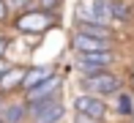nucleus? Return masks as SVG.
I'll use <instances>...</instances> for the list:
<instances>
[{"label": "nucleus", "mask_w": 134, "mask_h": 123, "mask_svg": "<svg viewBox=\"0 0 134 123\" xmlns=\"http://www.w3.org/2000/svg\"><path fill=\"white\" fill-rule=\"evenodd\" d=\"M27 112H33L36 123H60L63 120V107L52 98H44V101H30Z\"/></svg>", "instance_id": "nucleus-1"}, {"label": "nucleus", "mask_w": 134, "mask_h": 123, "mask_svg": "<svg viewBox=\"0 0 134 123\" xmlns=\"http://www.w3.org/2000/svg\"><path fill=\"white\" fill-rule=\"evenodd\" d=\"M85 88L93 90V93H99V96H109V93H118L120 82H118V77H112V74L99 71V74H88V77H85Z\"/></svg>", "instance_id": "nucleus-2"}, {"label": "nucleus", "mask_w": 134, "mask_h": 123, "mask_svg": "<svg viewBox=\"0 0 134 123\" xmlns=\"http://www.w3.org/2000/svg\"><path fill=\"white\" fill-rule=\"evenodd\" d=\"M109 63H112V55L109 52H80V69L85 74H99Z\"/></svg>", "instance_id": "nucleus-3"}, {"label": "nucleus", "mask_w": 134, "mask_h": 123, "mask_svg": "<svg viewBox=\"0 0 134 123\" xmlns=\"http://www.w3.org/2000/svg\"><path fill=\"white\" fill-rule=\"evenodd\" d=\"M71 44H74L77 52H109L112 49L109 38H96V36H88V33H77Z\"/></svg>", "instance_id": "nucleus-4"}, {"label": "nucleus", "mask_w": 134, "mask_h": 123, "mask_svg": "<svg viewBox=\"0 0 134 123\" xmlns=\"http://www.w3.org/2000/svg\"><path fill=\"white\" fill-rule=\"evenodd\" d=\"M80 16L82 19H90V22H99V25H109L112 22V14H109V5L104 0H96V3H85L80 8Z\"/></svg>", "instance_id": "nucleus-5"}, {"label": "nucleus", "mask_w": 134, "mask_h": 123, "mask_svg": "<svg viewBox=\"0 0 134 123\" xmlns=\"http://www.w3.org/2000/svg\"><path fill=\"white\" fill-rule=\"evenodd\" d=\"M74 109L80 115H88V118H101L104 115V101L101 98H96V96H77L74 98Z\"/></svg>", "instance_id": "nucleus-6"}, {"label": "nucleus", "mask_w": 134, "mask_h": 123, "mask_svg": "<svg viewBox=\"0 0 134 123\" xmlns=\"http://www.w3.org/2000/svg\"><path fill=\"white\" fill-rule=\"evenodd\" d=\"M58 77H47L44 82L33 85V88H27V104L30 101H44V98H52L55 93H58Z\"/></svg>", "instance_id": "nucleus-7"}, {"label": "nucleus", "mask_w": 134, "mask_h": 123, "mask_svg": "<svg viewBox=\"0 0 134 123\" xmlns=\"http://www.w3.org/2000/svg\"><path fill=\"white\" fill-rule=\"evenodd\" d=\"M47 25H49V16L33 11V14H25V16L19 19V30H44Z\"/></svg>", "instance_id": "nucleus-8"}, {"label": "nucleus", "mask_w": 134, "mask_h": 123, "mask_svg": "<svg viewBox=\"0 0 134 123\" xmlns=\"http://www.w3.org/2000/svg\"><path fill=\"white\" fill-rule=\"evenodd\" d=\"M80 33H88V36H96V38H109V41H112V30L104 27V25H99V22H90V19L80 22Z\"/></svg>", "instance_id": "nucleus-9"}, {"label": "nucleus", "mask_w": 134, "mask_h": 123, "mask_svg": "<svg viewBox=\"0 0 134 123\" xmlns=\"http://www.w3.org/2000/svg\"><path fill=\"white\" fill-rule=\"evenodd\" d=\"M47 77H52V69H47V66H38V69L25 71V77H22V85H25V90H27V88H33V85L44 82Z\"/></svg>", "instance_id": "nucleus-10"}, {"label": "nucleus", "mask_w": 134, "mask_h": 123, "mask_svg": "<svg viewBox=\"0 0 134 123\" xmlns=\"http://www.w3.org/2000/svg\"><path fill=\"white\" fill-rule=\"evenodd\" d=\"M107 5H109L112 19H118V22H131V19H134V11H131L126 3H120V0H109Z\"/></svg>", "instance_id": "nucleus-11"}, {"label": "nucleus", "mask_w": 134, "mask_h": 123, "mask_svg": "<svg viewBox=\"0 0 134 123\" xmlns=\"http://www.w3.org/2000/svg\"><path fill=\"white\" fill-rule=\"evenodd\" d=\"M22 77H25V69H8L0 74V88L3 90H11L16 85H22Z\"/></svg>", "instance_id": "nucleus-12"}, {"label": "nucleus", "mask_w": 134, "mask_h": 123, "mask_svg": "<svg viewBox=\"0 0 134 123\" xmlns=\"http://www.w3.org/2000/svg\"><path fill=\"white\" fill-rule=\"evenodd\" d=\"M25 115H27V109L19 107V104H14V107H8V109L3 112V123H19Z\"/></svg>", "instance_id": "nucleus-13"}, {"label": "nucleus", "mask_w": 134, "mask_h": 123, "mask_svg": "<svg viewBox=\"0 0 134 123\" xmlns=\"http://www.w3.org/2000/svg\"><path fill=\"white\" fill-rule=\"evenodd\" d=\"M120 109H123V115H129V101L126 98H120Z\"/></svg>", "instance_id": "nucleus-14"}, {"label": "nucleus", "mask_w": 134, "mask_h": 123, "mask_svg": "<svg viewBox=\"0 0 134 123\" xmlns=\"http://www.w3.org/2000/svg\"><path fill=\"white\" fill-rule=\"evenodd\" d=\"M3 16H5V3L0 0V19H3Z\"/></svg>", "instance_id": "nucleus-15"}, {"label": "nucleus", "mask_w": 134, "mask_h": 123, "mask_svg": "<svg viewBox=\"0 0 134 123\" xmlns=\"http://www.w3.org/2000/svg\"><path fill=\"white\" fill-rule=\"evenodd\" d=\"M5 47H8V44H5V38H0V55L5 52Z\"/></svg>", "instance_id": "nucleus-16"}, {"label": "nucleus", "mask_w": 134, "mask_h": 123, "mask_svg": "<svg viewBox=\"0 0 134 123\" xmlns=\"http://www.w3.org/2000/svg\"><path fill=\"white\" fill-rule=\"evenodd\" d=\"M0 74H3V63H0Z\"/></svg>", "instance_id": "nucleus-17"}, {"label": "nucleus", "mask_w": 134, "mask_h": 123, "mask_svg": "<svg viewBox=\"0 0 134 123\" xmlns=\"http://www.w3.org/2000/svg\"><path fill=\"white\" fill-rule=\"evenodd\" d=\"M0 123H3V118H0Z\"/></svg>", "instance_id": "nucleus-18"}]
</instances>
